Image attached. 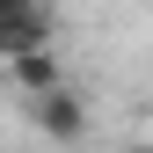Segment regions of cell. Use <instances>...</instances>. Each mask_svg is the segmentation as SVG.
Returning <instances> with one entry per match:
<instances>
[{
	"label": "cell",
	"mask_w": 153,
	"mask_h": 153,
	"mask_svg": "<svg viewBox=\"0 0 153 153\" xmlns=\"http://www.w3.org/2000/svg\"><path fill=\"white\" fill-rule=\"evenodd\" d=\"M29 51H59V15H51V0H36L22 15H0V66L29 59Z\"/></svg>",
	"instance_id": "obj_1"
},
{
	"label": "cell",
	"mask_w": 153,
	"mask_h": 153,
	"mask_svg": "<svg viewBox=\"0 0 153 153\" xmlns=\"http://www.w3.org/2000/svg\"><path fill=\"white\" fill-rule=\"evenodd\" d=\"M29 124L44 131V139H59V146H73V139H88V102L73 95V80H59V88L29 95Z\"/></svg>",
	"instance_id": "obj_2"
},
{
	"label": "cell",
	"mask_w": 153,
	"mask_h": 153,
	"mask_svg": "<svg viewBox=\"0 0 153 153\" xmlns=\"http://www.w3.org/2000/svg\"><path fill=\"white\" fill-rule=\"evenodd\" d=\"M22 95H44V88H59L66 80V66H59V51H29V59H15V66H0Z\"/></svg>",
	"instance_id": "obj_3"
},
{
	"label": "cell",
	"mask_w": 153,
	"mask_h": 153,
	"mask_svg": "<svg viewBox=\"0 0 153 153\" xmlns=\"http://www.w3.org/2000/svg\"><path fill=\"white\" fill-rule=\"evenodd\" d=\"M22 7H36V0H0V15H22Z\"/></svg>",
	"instance_id": "obj_4"
},
{
	"label": "cell",
	"mask_w": 153,
	"mask_h": 153,
	"mask_svg": "<svg viewBox=\"0 0 153 153\" xmlns=\"http://www.w3.org/2000/svg\"><path fill=\"white\" fill-rule=\"evenodd\" d=\"M124 153H153V146H124Z\"/></svg>",
	"instance_id": "obj_5"
}]
</instances>
